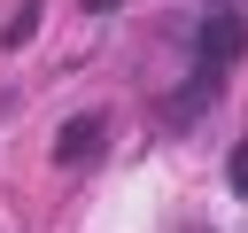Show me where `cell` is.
I'll return each instance as SVG.
<instances>
[{
	"label": "cell",
	"mask_w": 248,
	"mask_h": 233,
	"mask_svg": "<svg viewBox=\"0 0 248 233\" xmlns=\"http://www.w3.org/2000/svg\"><path fill=\"white\" fill-rule=\"evenodd\" d=\"M101 140H108V116L93 109V116L62 124V140H54V163H93V155H101Z\"/></svg>",
	"instance_id": "cell-1"
},
{
	"label": "cell",
	"mask_w": 248,
	"mask_h": 233,
	"mask_svg": "<svg viewBox=\"0 0 248 233\" xmlns=\"http://www.w3.org/2000/svg\"><path fill=\"white\" fill-rule=\"evenodd\" d=\"M240 39H248V31H240V16H209V23H202V70H225Z\"/></svg>",
	"instance_id": "cell-2"
},
{
	"label": "cell",
	"mask_w": 248,
	"mask_h": 233,
	"mask_svg": "<svg viewBox=\"0 0 248 233\" xmlns=\"http://www.w3.org/2000/svg\"><path fill=\"white\" fill-rule=\"evenodd\" d=\"M31 23H39V0H23V8L8 16V31H0V47H23V39H31Z\"/></svg>",
	"instance_id": "cell-3"
},
{
	"label": "cell",
	"mask_w": 248,
	"mask_h": 233,
	"mask_svg": "<svg viewBox=\"0 0 248 233\" xmlns=\"http://www.w3.org/2000/svg\"><path fill=\"white\" fill-rule=\"evenodd\" d=\"M232 186H240V194H248V140H240V148H232Z\"/></svg>",
	"instance_id": "cell-4"
}]
</instances>
